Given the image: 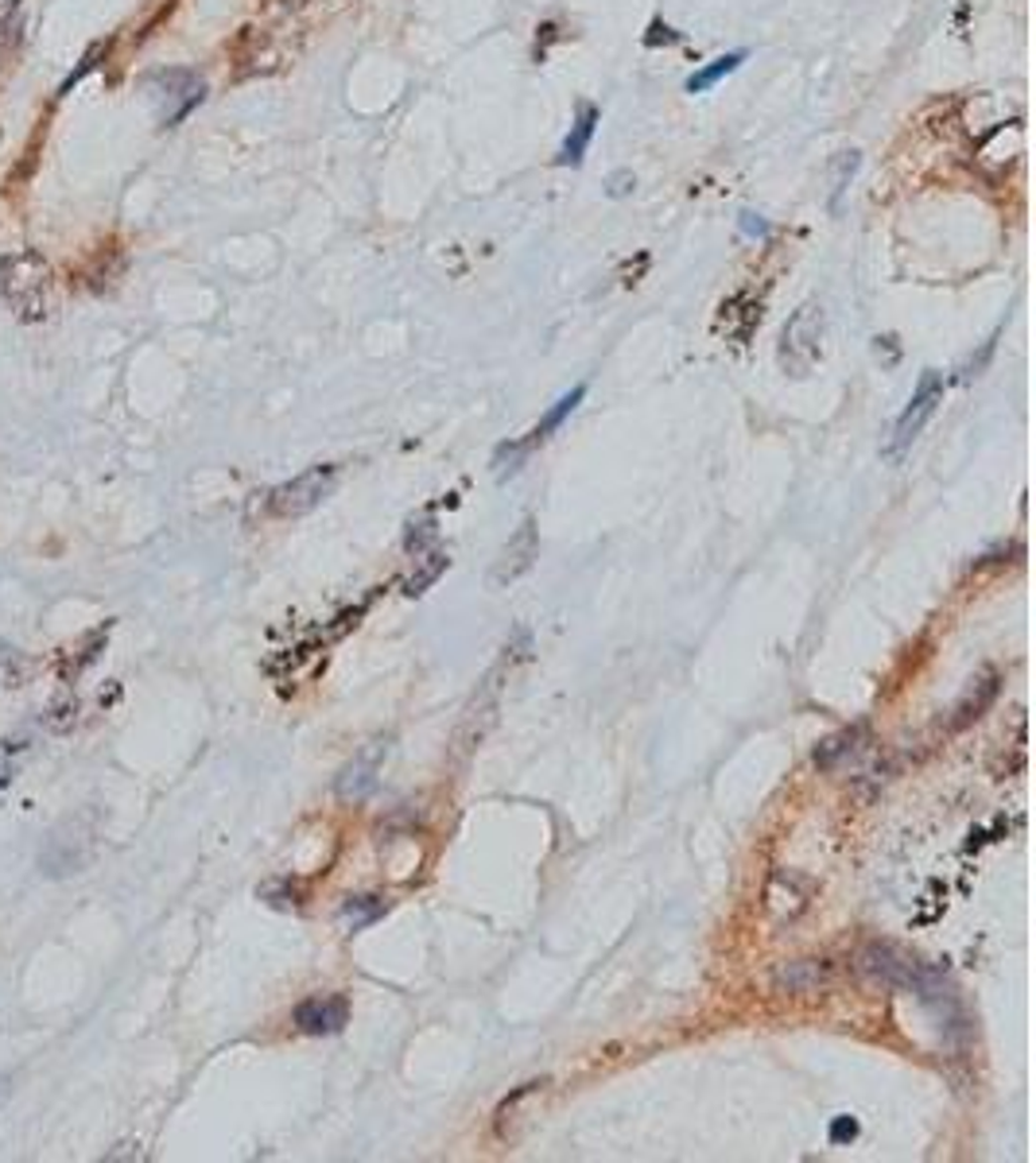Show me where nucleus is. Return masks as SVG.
<instances>
[{"instance_id": "9d476101", "label": "nucleus", "mask_w": 1036, "mask_h": 1163, "mask_svg": "<svg viewBox=\"0 0 1036 1163\" xmlns=\"http://www.w3.org/2000/svg\"><path fill=\"white\" fill-rule=\"evenodd\" d=\"M582 396H586V384H575V388H571L567 396H559V399H556V408H552V412H548V416L540 420V427H536V431H532L529 439H525V446H529V450H532V446H536V443H544V439H548V435H552L556 427H563V420H567V416H571V412L579 408Z\"/></svg>"}, {"instance_id": "f257e3e1", "label": "nucleus", "mask_w": 1036, "mask_h": 1163, "mask_svg": "<svg viewBox=\"0 0 1036 1163\" xmlns=\"http://www.w3.org/2000/svg\"><path fill=\"white\" fill-rule=\"evenodd\" d=\"M0 296L20 322H43L51 307V264L35 248L0 256Z\"/></svg>"}, {"instance_id": "2eb2a0df", "label": "nucleus", "mask_w": 1036, "mask_h": 1163, "mask_svg": "<svg viewBox=\"0 0 1036 1163\" xmlns=\"http://www.w3.org/2000/svg\"><path fill=\"white\" fill-rule=\"evenodd\" d=\"M373 757H377V752H373ZM373 757L357 761V765L350 768L346 776H342L338 792L346 795V799H350V795H354V799H361V795H365V792H369V788H373V784H377V776H373V772H377V768H373Z\"/></svg>"}, {"instance_id": "ddd939ff", "label": "nucleus", "mask_w": 1036, "mask_h": 1163, "mask_svg": "<svg viewBox=\"0 0 1036 1163\" xmlns=\"http://www.w3.org/2000/svg\"><path fill=\"white\" fill-rule=\"evenodd\" d=\"M380 916H384V900H377V896H350V900L342 904V923L354 927V931L377 923Z\"/></svg>"}, {"instance_id": "aec40b11", "label": "nucleus", "mask_w": 1036, "mask_h": 1163, "mask_svg": "<svg viewBox=\"0 0 1036 1163\" xmlns=\"http://www.w3.org/2000/svg\"><path fill=\"white\" fill-rule=\"evenodd\" d=\"M741 229H745V233H754V237H769V225L754 222V214H741Z\"/></svg>"}, {"instance_id": "f3484780", "label": "nucleus", "mask_w": 1036, "mask_h": 1163, "mask_svg": "<svg viewBox=\"0 0 1036 1163\" xmlns=\"http://www.w3.org/2000/svg\"><path fill=\"white\" fill-rule=\"evenodd\" d=\"M994 694H998V679L990 675V679H983V694H970V698L962 702L959 710H955V714H959V718H955V725H966L970 718H979L986 706L994 702Z\"/></svg>"}, {"instance_id": "423d86ee", "label": "nucleus", "mask_w": 1036, "mask_h": 1163, "mask_svg": "<svg viewBox=\"0 0 1036 1163\" xmlns=\"http://www.w3.org/2000/svg\"><path fill=\"white\" fill-rule=\"evenodd\" d=\"M152 98L159 105V121L179 124L206 98V82L195 71H159L152 78Z\"/></svg>"}, {"instance_id": "4468645a", "label": "nucleus", "mask_w": 1036, "mask_h": 1163, "mask_svg": "<svg viewBox=\"0 0 1036 1163\" xmlns=\"http://www.w3.org/2000/svg\"><path fill=\"white\" fill-rule=\"evenodd\" d=\"M27 679V656L8 641H0V691H16Z\"/></svg>"}, {"instance_id": "a211bd4d", "label": "nucleus", "mask_w": 1036, "mask_h": 1163, "mask_svg": "<svg viewBox=\"0 0 1036 1163\" xmlns=\"http://www.w3.org/2000/svg\"><path fill=\"white\" fill-rule=\"evenodd\" d=\"M854 1137H858V1121H854V1117H838V1121L831 1125L834 1144H846V1140H854Z\"/></svg>"}, {"instance_id": "1a4fd4ad", "label": "nucleus", "mask_w": 1036, "mask_h": 1163, "mask_svg": "<svg viewBox=\"0 0 1036 1163\" xmlns=\"http://www.w3.org/2000/svg\"><path fill=\"white\" fill-rule=\"evenodd\" d=\"M594 128H598V109H594V105H582L579 121H575V128H571V136H567L563 148H559V163H571V167L582 163V155H586V148H590Z\"/></svg>"}, {"instance_id": "dca6fc26", "label": "nucleus", "mask_w": 1036, "mask_h": 1163, "mask_svg": "<svg viewBox=\"0 0 1036 1163\" xmlns=\"http://www.w3.org/2000/svg\"><path fill=\"white\" fill-rule=\"evenodd\" d=\"M443 570H447V555H443V551H431L428 563L420 567V574H412V578L405 582V594H412V597L424 594V590H428V586L435 582V578H439V574H443Z\"/></svg>"}, {"instance_id": "6e6552de", "label": "nucleus", "mask_w": 1036, "mask_h": 1163, "mask_svg": "<svg viewBox=\"0 0 1036 1163\" xmlns=\"http://www.w3.org/2000/svg\"><path fill=\"white\" fill-rule=\"evenodd\" d=\"M831 977V965L815 962V958H800V962H788L773 973V985L777 993H815L819 985H827Z\"/></svg>"}, {"instance_id": "39448f33", "label": "nucleus", "mask_w": 1036, "mask_h": 1163, "mask_svg": "<svg viewBox=\"0 0 1036 1163\" xmlns=\"http://www.w3.org/2000/svg\"><path fill=\"white\" fill-rule=\"evenodd\" d=\"M939 403H943V376L935 369H924V376H920V384H916V392H912L909 399V408L901 412V420L893 427V443H889V454H893V458L916 443V435L924 431V423L932 420Z\"/></svg>"}, {"instance_id": "9b49d317", "label": "nucleus", "mask_w": 1036, "mask_h": 1163, "mask_svg": "<svg viewBox=\"0 0 1036 1163\" xmlns=\"http://www.w3.org/2000/svg\"><path fill=\"white\" fill-rule=\"evenodd\" d=\"M741 63H745V50H730V54L714 59V63H710V67H703L699 75L687 78V94H703V90H710L714 82H722L726 75H733Z\"/></svg>"}, {"instance_id": "20e7f679", "label": "nucleus", "mask_w": 1036, "mask_h": 1163, "mask_svg": "<svg viewBox=\"0 0 1036 1163\" xmlns=\"http://www.w3.org/2000/svg\"><path fill=\"white\" fill-rule=\"evenodd\" d=\"M823 326H827V319H823V307H815V303L800 307V311L792 315V322L784 326V334H781V361L792 372H796V376H804V372H808L811 365L819 361V338H823Z\"/></svg>"}, {"instance_id": "7ed1b4c3", "label": "nucleus", "mask_w": 1036, "mask_h": 1163, "mask_svg": "<svg viewBox=\"0 0 1036 1163\" xmlns=\"http://www.w3.org/2000/svg\"><path fill=\"white\" fill-rule=\"evenodd\" d=\"M334 481H338V470L334 466H315V470L300 473L292 481L276 485L268 493V508L272 516H304L311 508H319L330 493H334Z\"/></svg>"}, {"instance_id": "f03ea898", "label": "nucleus", "mask_w": 1036, "mask_h": 1163, "mask_svg": "<svg viewBox=\"0 0 1036 1163\" xmlns=\"http://www.w3.org/2000/svg\"><path fill=\"white\" fill-rule=\"evenodd\" d=\"M861 969L874 973L878 981L885 985H897V990H912L920 997H935L939 993V973L928 969V965L912 962L909 954H901L897 946H866L861 950Z\"/></svg>"}, {"instance_id": "0eeeda50", "label": "nucleus", "mask_w": 1036, "mask_h": 1163, "mask_svg": "<svg viewBox=\"0 0 1036 1163\" xmlns=\"http://www.w3.org/2000/svg\"><path fill=\"white\" fill-rule=\"evenodd\" d=\"M350 1020V1005L342 997H311L296 1009V1028L304 1036H334Z\"/></svg>"}, {"instance_id": "f8f14e48", "label": "nucleus", "mask_w": 1036, "mask_h": 1163, "mask_svg": "<svg viewBox=\"0 0 1036 1163\" xmlns=\"http://www.w3.org/2000/svg\"><path fill=\"white\" fill-rule=\"evenodd\" d=\"M858 737H861V725H854V729H842V733H834V737H827V741L815 748V765L819 768H838V761L842 757H850L854 748H858Z\"/></svg>"}, {"instance_id": "4be33fe9", "label": "nucleus", "mask_w": 1036, "mask_h": 1163, "mask_svg": "<svg viewBox=\"0 0 1036 1163\" xmlns=\"http://www.w3.org/2000/svg\"><path fill=\"white\" fill-rule=\"evenodd\" d=\"M8 1093H12V1078H8V1074H4V1078H0V1106H4V1101H8Z\"/></svg>"}, {"instance_id": "6ab92c4d", "label": "nucleus", "mask_w": 1036, "mask_h": 1163, "mask_svg": "<svg viewBox=\"0 0 1036 1163\" xmlns=\"http://www.w3.org/2000/svg\"><path fill=\"white\" fill-rule=\"evenodd\" d=\"M105 50H109V43H98V47H94V50H90V54H86V59H82V67H78V71H75V75H71V82H67V86H63V90H71V86H75V82H78V78H82V75H86V71H90V67H98V59H102V54H105ZM63 90H59V94H63Z\"/></svg>"}, {"instance_id": "412c9836", "label": "nucleus", "mask_w": 1036, "mask_h": 1163, "mask_svg": "<svg viewBox=\"0 0 1036 1163\" xmlns=\"http://www.w3.org/2000/svg\"><path fill=\"white\" fill-rule=\"evenodd\" d=\"M629 183H632V175H629V171L613 175V195H625V191H629Z\"/></svg>"}]
</instances>
